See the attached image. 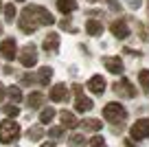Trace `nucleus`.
Returning a JSON list of instances; mask_svg holds the SVG:
<instances>
[{"label": "nucleus", "instance_id": "nucleus-1", "mask_svg": "<svg viewBox=\"0 0 149 147\" xmlns=\"http://www.w3.org/2000/svg\"><path fill=\"white\" fill-rule=\"evenodd\" d=\"M18 24L24 33H33L37 27H51V24H55V18H53V13L48 9H44L40 5H31V7H24L22 9Z\"/></svg>", "mask_w": 149, "mask_h": 147}, {"label": "nucleus", "instance_id": "nucleus-2", "mask_svg": "<svg viewBox=\"0 0 149 147\" xmlns=\"http://www.w3.org/2000/svg\"><path fill=\"white\" fill-rule=\"evenodd\" d=\"M20 134H22V130L15 123V119H7L0 123V143H5V145L15 143L20 138Z\"/></svg>", "mask_w": 149, "mask_h": 147}, {"label": "nucleus", "instance_id": "nucleus-3", "mask_svg": "<svg viewBox=\"0 0 149 147\" xmlns=\"http://www.w3.org/2000/svg\"><path fill=\"white\" fill-rule=\"evenodd\" d=\"M103 116H105V121L118 125V123H123V121L127 119V110H125V106H123V103L112 101V103H107V106L103 108Z\"/></svg>", "mask_w": 149, "mask_h": 147}, {"label": "nucleus", "instance_id": "nucleus-4", "mask_svg": "<svg viewBox=\"0 0 149 147\" xmlns=\"http://www.w3.org/2000/svg\"><path fill=\"white\" fill-rule=\"evenodd\" d=\"M20 64L24 66V68H33V66L37 64V48L33 44H26L22 48V51H20Z\"/></svg>", "mask_w": 149, "mask_h": 147}, {"label": "nucleus", "instance_id": "nucleus-5", "mask_svg": "<svg viewBox=\"0 0 149 147\" xmlns=\"http://www.w3.org/2000/svg\"><path fill=\"white\" fill-rule=\"evenodd\" d=\"M132 138L134 141H143V138H149V119H138L130 130Z\"/></svg>", "mask_w": 149, "mask_h": 147}, {"label": "nucleus", "instance_id": "nucleus-6", "mask_svg": "<svg viewBox=\"0 0 149 147\" xmlns=\"http://www.w3.org/2000/svg\"><path fill=\"white\" fill-rule=\"evenodd\" d=\"M0 55L5 57V60H9V62L18 55V44H15L13 37H7V40L0 42Z\"/></svg>", "mask_w": 149, "mask_h": 147}, {"label": "nucleus", "instance_id": "nucleus-7", "mask_svg": "<svg viewBox=\"0 0 149 147\" xmlns=\"http://www.w3.org/2000/svg\"><path fill=\"white\" fill-rule=\"evenodd\" d=\"M114 92H116V94H121V97H125V99H134V97H136L134 86H132L127 79H121V81L114 83Z\"/></svg>", "mask_w": 149, "mask_h": 147}, {"label": "nucleus", "instance_id": "nucleus-8", "mask_svg": "<svg viewBox=\"0 0 149 147\" xmlns=\"http://www.w3.org/2000/svg\"><path fill=\"white\" fill-rule=\"evenodd\" d=\"M42 48L48 55H57V51H59V35H57V33H48V35L44 37V42H42Z\"/></svg>", "mask_w": 149, "mask_h": 147}, {"label": "nucleus", "instance_id": "nucleus-9", "mask_svg": "<svg viewBox=\"0 0 149 147\" xmlns=\"http://www.w3.org/2000/svg\"><path fill=\"white\" fill-rule=\"evenodd\" d=\"M110 31L114 37H118V40H125V37H130V27H127L125 20H114V22L110 24Z\"/></svg>", "mask_w": 149, "mask_h": 147}, {"label": "nucleus", "instance_id": "nucleus-10", "mask_svg": "<svg viewBox=\"0 0 149 147\" xmlns=\"http://www.w3.org/2000/svg\"><path fill=\"white\" fill-rule=\"evenodd\" d=\"M48 97H51V101H55V103L66 101V99H68V88H66V83H55L53 90L48 92Z\"/></svg>", "mask_w": 149, "mask_h": 147}, {"label": "nucleus", "instance_id": "nucleus-11", "mask_svg": "<svg viewBox=\"0 0 149 147\" xmlns=\"http://www.w3.org/2000/svg\"><path fill=\"white\" fill-rule=\"evenodd\" d=\"M103 66H105L107 73H112V75H121L123 70H125V66H123V62L118 60V57H103Z\"/></svg>", "mask_w": 149, "mask_h": 147}, {"label": "nucleus", "instance_id": "nucleus-12", "mask_svg": "<svg viewBox=\"0 0 149 147\" xmlns=\"http://www.w3.org/2000/svg\"><path fill=\"white\" fill-rule=\"evenodd\" d=\"M88 90L94 92V94H103V92H105V79H103L101 75H94V77H90Z\"/></svg>", "mask_w": 149, "mask_h": 147}, {"label": "nucleus", "instance_id": "nucleus-13", "mask_svg": "<svg viewBox=\"0 0 149 147\" xmlns=\"http://www.w3.org/2000/svg\"><path fill=\"white\" fill-rule=\"evenodd\" d=\"M59 119H61V127H68V130H74V127H77V125H79V121H77V116H74L72 114V112H61V114H59Z\"/></svg>", "mask_w": 149, "mask_h": 147}, {"label": "nucleus", "instance_id": "nucleus-14", "mask_svg": "<svg viewBox=\"0 0 149 147\" xmlns=\"http://www.w3.org/2000/svg\"><path fill=\"white\" fill-rule=\"evenodd\" d=\"M86 33L88 35H101L103 33L101 20H86Z\"/></svg>", "mask_w": 149, "mask_h": 147}, {"label": "nucleus", "instance_id": "nucleus-15", "mask_svg": "<svg viewBox=\"0 0 149 147\" xmlns=\"http://www.w3.org/2000/svg\"><path fill=\"white\" fill-rule=\"evenodd\" d=\"M57 9L64 15H68V13H72V11L77 9V0H57Z\"/></svg>", "mask_w": 149, "mask_h": 147}, {"label": "nucleus", "instance_id": "nucleus-16", "mask_svg": "<svg viewBox=\"0 0 149 147\" xmlns=\"http://www.w3.org/2000/svg\"><path fill=\"white\" fill-rule=\"evenodd\" d=\"M46 101V97L42 94V92H31L26 99V106L29 108H42V103Z\"/></svg>", "mask_w": 149, "mask_h": 147}, {"label": "nucleus", "instance_id": "nucleus-17", "mask_svg": "<svg viewBox=\"0 0 149 147\" xmlns=\"http://www.w3.org/2000/svg\"><path fill=\"white\" fill-rule=\"evenodd\" d=\"M74 110H77V112H88V110H92V99H88V97H79V99L74 101Z\"/></svg>", "mask_w": 149, "mask_h": 147}, {"label": "nucleus", "instance_id": "nucleus-18", "mask_svg": "<svg viewBox=\"0 0 149 147\" xmlns=\"http://www.w3.org/2000/svg\"><path fill=\"white\" fill-rule=\"evenodd\" d=\"M51 77H53V68L51 66H42V68H40V75H37V81L42 83V86H46V83L51 81Z\"/></svg>", "mask_w": 149, "mask_h": 147}, {"label": "nucleus", "instance_id": "nucleus-19", "mask_svg": "<svg viewBox=\"0 0 149 147\" xmlns=\"http://www.w3.org/2000/svg\"><path fill=\"white\" fill-rule=\"evenodd\" d=\"M57 116V112H55V108H44L42 112H40V123L42 125H46V123H51L53 119Z\"/></svg>", "mask_w": 149, "mask_h": 147}, {"label": "nucleus", "instance_id": "nucleus-20", "mask_svg": "<svg viewBox=\"0 0 149 147\" xmlns=\"http://www.w3.org/2000/svg\"><path fill=\"white\" fill-rule=\"evenodd\" d=\"M79 125H84V130H88V132H99L101 130V121L99 119H84V123H79Z\"/></svg>", "mask_w": 149, "mask_h": 147}, {"label": "nucleus", "instance_id": "nucleus-21", "mask_svg": "<svg viewBox=\"0 0 149 147\" xmlns=\"http://www.w3.org/2000/svg\"><path fill=\"white\" fill-rule=\"evenodd\" d=\"M7 94H9L11 103H20V101H22V90H20L18 86H11V88H7Z\"/></svg>", "mask_w": 149, "mask_h": 147}, {"label": "nucleus", "instance_id": "nucleus-22", "mask_svg": "<svg viewBox=\"0 0 149 147\" xmlns=\"http://www.w3.org/2000/svg\"><path fill=\"white\" fill-rule=\"evenodd\" d=\"M2 112L7 114V119H15L20 114V108L15 103H7V106H2Z\"/></svg>", "mask_w": 149, "mask_h": 147}, {"label": "nucleus", "instance_id": "nucleus-23", "mask_svg": "<svg viewBox=\"0 0 149 147\" xmlns=\"http://www.w3.org/2000/svg\"><path fill=\"white\" fill-rule=\"evenodd\" d=\"M68 143H70L72 147H81V145L86 143V138H84V134H79V132H72V134H70V138H68Z\"/></svg>", "mask_w": 149, "mask_h": 147}, {"label": "nucleus", "instance_id": "nucleus-24", "mask_svg": "<svg viewBox=\"0 0 149 147\" xmlns=\"http://www.w3.org/2000/svg\"><path fill=\"white\" fill-rule=\"evenodd\" d=\"M42 136H44V130L42 127H33V130H29V132H26V138H29V141H33V143L40 141Z\"/></svg>", "mask_w": 149, "mask_h": 147}, {"label": "nucleus", "instance_id": "nucleus-25", "mask_svg": "<svg viewBox=\"0 0 149 147\" xmlns=\"http://www.w3.org/2000/svg\"><path fill=\"white\" fill-rule=\"evenodd\" d=\"M138 81H140V86H143L145 90H149V70L147 68H143L138 73Z\"/></svg>", "mask_w": 149, "mask_h": 147}, {"label": "nucleus", "instance_id": "nucleus-26", "mask_svg": "<svg viewBox=\"0 0 149 147\" xmlns=\"http://www.w3.org/2000/svg\"><path fill=\"white\" fill-rule=\"evenodd\" d=\"M5 18H7V22H13V18H15V7H13V2H9V5L5 7Z\"/></svg>", "mask_w": 149, "mask_h": 147}, {"label": "nucleus", "instance_id": "nucleus-27", "mask_svg": "<svg viewBox=\"0 0 149 147\" xmlns=\"http://www.w3.org/2000/svg\"><path fill=\"white\" fill-rule=\"evenodd\" d=\"M90 147H107V143H105V138L103 136H92V141H90Z\"/></svg>", "mask_w": 149, "mask_h": 147}, {"label": "nucleus", "instance_id": "nucleus-28", "mask_svg": "<svg viewBox=\"0 0 149 147\" xmlns=\"http://www.w3.org/2000/svg\"><path fill=\"white\" fill-rule=\"evenodd\" d=\"M61 134H64V127H61V125H59V127H53V130H48V136H51V138H59Z\"/></svg>", "mask_w": 149, "mask_h": 147}, {"label": "nucleus", "instance_id": "nucleus-29", "mask_svg": "<svg viewBox=\"0 0 149 147\" xmlns=\"http://www.w3.org/2000/svg\"><path fill=\"white\" fill-rule=\"evenodd\" d=\"M72 90H74V94H77V99H79V97H84V88H81L79 83H74V86H72Z\"/></svg>", "mask_w": 149, "mask_h": 147}, {"label": "nucleus", "instance_id": "nucleus-30", "mask_svg": "<svg viewBox=\"0 0 149 147\" xmlns=\"http://www.w3.org/2000/svg\"><path fill=\"white\" fill-rule=\"evenodd\" d=\"M61 29H68V31H72V27H70V20H61Z\"/></svg>", "mask_w": 149, "mask_h": 147}, {"label": "nucleus", "instance_id": "nucleus-31", "mask_svg": "<svg viewBox=\"0 0 149 147\" xmlns=\"http://www.w3.org/2000/svg\"><path fill=\"white\" fill-rule=\"evenodd\" d=\"M5 94H7V90H5V86H2V83H0V101H2V99H5Z\"/></svg>", "mask_w": 149, "mask_h": 147}, {"label": "nucleus", "instance_id": "nucleus-32", "mask_svg": "<svg viewBox=\"0 0 149 147\" xmlns=\"http://www.w3.org/2000/svg\"><path fill=\"white\" fill-rule=\"evenodd\" d=\"M130 5L134 7V9H138V7H140V0H130Z\"/></svg>", "mask_w": 149, "mask_h": 147}, {"label": "nucleus", "instance_id": "nucleus-33", "mask_svg": "<svg viewBox=\"0 0 149 147\" xmlns=\"http://www.w3.org/2000/svg\"><path fill=\"white\" fill-rule=\"evenodd\" d=\"M42 147H55V143H44Z\"/></svg>", "mask_w": 149, "mask_h": 147}, {"label": "nucleus", "instance_id": "nucleus-34", "mask_svg": "<svg viewBox=\"0 0 149 147\" xmlns=\"http://www.w3.org/2000/svg\"><path fill=\"white\" fill-rule=\"evenodd\" d=\"M0 11H2V0H0Z\"/></svg>", "mask_w": 149, "mask_h": 147}, {"label": "nucleus", "instance_id": "nucleus-35", "mask_svg": "<svg viewBox=\"0 0 149 147\" xmlns=\"http://www.w3.org/2000/svg\"><path fill=\"white\" fill-rule=\"evenodd\" d=\"M15 2H24V0H15Z\"/></svg>", "mask_w": 149, "mask_h": 147}, {"label": "nucleus", "instance_id": "nucleus-36", "mask_svg": "<svg viewBox=\"0 0 149 147\" xmlns=\"http://www.w3.org/2000/svg\"><path fill=\"white\" fill-rule=\"evenodd\" d=\"M147 2H149V0H147Z\"/></svg>", "mask_w": 149, "mask_h": 147}]
</instances>
